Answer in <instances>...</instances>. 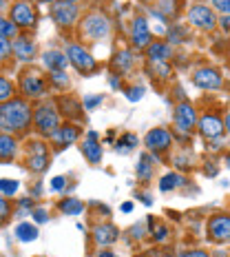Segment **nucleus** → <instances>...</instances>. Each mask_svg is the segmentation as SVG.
<instances>
[{
    "instance_id": "5",
    "label": "nucleus",
    "mask_w": 230,
    "mask_h": 257,
    "mask_svg": "<svg viewBox=\"0 0 230 257\" xmlns=\"http://www.w3.org/2000/svg\"><path fill=\"white\" fill-rule=\"evenodd\" d=\"M67 58H69V62L82 73V76H91V73L98 71V62H95V58L80 45H67Z\"/></svg>"
},
{
    "instance_id": "21",
    "label": "nucleus",
    "mask_w": 230,
    "mask_h": 257,
    "mask_svg": "<svg viewBox=\"0 0 230 257\" xmlns=\"http://www.w3.org/2000/svg\"><path fill=\"white\" fill-rule=\"evenodd\" d=\"M16 151H18V142H16V138L9 136V133H3V136H0V158H3V162L16 158Z\"/></svg>"
},
{
    "instance_id": "39",
    "label": "nucleus",
    "mask_w": 230,
    "mask_h": 257,
    "mask_svg": "<svg viewBox=\"0 0 230 257\" xmlns=\"http://www.w3.org/2000/svg\"><path fill=\"white\" fill-rule=\"evenodd\" d=\"M29 155H47V153H49V151H47V147H45V144H42V142H31L29 144Z\"/></svg>"
},
{
    "instance_id": "24",
    "label": "nucleus",
    "mask_w": 230,
    "mask_h": 257,
    "mask_svg": "<svg viewBox=\"0 0 230 257\" xmlns=\"http://www.w3.org/2000/svg\"><path fill=\"white\" fill-rule=\"evenodd\" d=\"M186 182L188 180H186L184 175H179V173H166L162 180H159V191L166 193V191H173V189H181Z\"/></svg>"
},
{
    "instance_id": "53",
    "label": "nucleus",
    "mask_w": 230,
    "mask_h": 257,
    "mask_svg": "<svg viewBox=\"0 0 230 257\" xmlns=\"http://www.w3.org/2000/svg\"><path fill=\"white\" fill-rule=\"evenodd\" d=\"M223 160H226V164H228V169H230V153H226V158H223Z\"/></svg>"
},
{
    "instance_id": "56",
    "label": "nucleus",
    "mask_w": 230,
    "mask_h": 257,
    "mask_svg": "<svg viewBox=\"0 0 230 257\" xmlns=\"http://www.w3.org/2000/svg\"><path fill=\"white\" fill-rule=\"evenodd\" d=\"M228 62H230V56H228Z\"/></svg>"
},
{
    "instance_id": "22",
    "label": "nucleus",
    "mask_w": 230,
    "mask_h": 257,
    "mask_svg": "<svg viewBox=\"0 0 230 257\" xmlns=\"http://www.w3.org/2000/svg\"><path fill=\"white\" fill-rule=\"evenodd\" d=\"M82 153L91 164H100V160H102V147L98 144V140H89L87 138L82 142Z\"/></svg>"
},
{
    "instance_id": "52",
    "label": "nucleus",
    "mask_w": 230,
    "mask_h": 257,
    "mask_svg": "<svg viewBox=\"0 0 230 257\" xmlns=\"http://www.w3.org/2000/svg\"><path fill=\"white\" fill-rule=\"evenodd\" d=\"M117 84H120V82H117V78L113 76V78H111V87H113V89H115V87H117Z\"/></svg>"
},
{
    "instance_id": "11",
    "label": "nucleus",
    "mask_w": 230,
    "mask_h": 257,
    "mask_svg": "<svg viewBox=\"0 0 230 257\" xmlns=\"http://www.w3.org/2000/svg\"><path fill=\"white\" fill-rule=\"evenodd\" d=\"M173 120H175V126L179 128L181 133H190L192 126L197 124V111L190 102H181L175 106V113H173Z\"/></svg>"
},
{
    "instance_id": "16",
    "label": "nucleus",
    "mask_w": 230,
    "mask_h": 257,
    "mask_svg": "<svg viewBox=\"0 0 230 257\" xmlns=\"http://www.w3.org/2000/svg\"><path fill=\"white\" fill-rule=\"evenodd\" d=\"M12 51H14V56L18 58L20 62H31L36 58V45H34V40L27 38V36H18V38H14Z\"/></svg>"
},
{
    "instance_id": "2",
    "label": "nucleus",
    "mask_w": 230,
    "mask_h": 257,
    "mask_svg": "<svg viewBox=\"0 0 230 257\" xmlns=\"http://www.w3.org/2000/svg\"><path fill=\"white\" fill-rule=\"evenodd\" d=\"M80 36L89 42H102L111 36V20L104 14L93 12L84 16V20L80 23Z\"/></svg>"
},
{
    "instance_id": "15",
    "label": "nucleus",
    "mask_w": 230,
    "mask_h": 257,
    "mask_svg": "<svg viewBox=\"0 0 230 257\" xmlns=\"http://www.w3.org/2000/svg\"><path fill=\"white\" fill-rule=\"evenodd\" d=\"M117 237H120V231H117V226H113V224H98V226L93 228V242L98 246H102V248H106V246L115 244Z\"/></svg>"
},
{
    "instance_id": "45",
    "label": "nucleus",
    "mask_w": 230,
    "mask_h": 257,
    "mask_svg": "<svg viewBox=\"0 0 230 257\" xmlns=\"http://www.w3.org/2000/svg\"><path fill=\"white\" fill-rule=\"evenodd\" d=\"M0 208H3V224H5L9 219V202H7V197L0 200Z\"/></svg>"
},
{
    "instance_id": "38",
    "label": "nucleus",
    "mask_w": 230,
    "mask_h": 257,
    "mask_svg": "<svg viewBox=\"0 0 230 257\" xmlns=\"http://www.w3.org/2000/svg\"><path fill=\"white\" fill-rule=\"evenodd\" d=\"M31 217H34L36 224H45L47 219H49V213H47L45 208H34V211H31Z\"/></svg>"
},
{
    "instance_id": "51",
    "label": "nucleus",
    "mask_w": 230,
    "mask_h": 257,
    "mask_svg": "<svg viewBox=\"0 0 230 257\" xmlns=\"http://www.w3.org/2000/svg\"><path fill=\"white\" fill-rule=\"evenodd\" d=\"M87 138H89V140H98V133H95V131H89Z\"/></svg>"
},
{
    "instance_id": "19",
    "label": "nucleus",
    "mask_w": 230,
    "mask_h": 257,
    "mask_svg": "<svg viewBox=\"0 0 230 257\" xmlns=\"http://www.w3.org/2000/svg\"><path fill=\"white\" fill-rule=\"evenodd\" d=\"M42 62L53 73V71H64L69 58H67V53H60V51H45L42 53Z\"/></svg>"
},
{
    "instance_id": "31",
    "label": "nucleus",
    "mask_w": 230,
    "mask_h": 257,
    "mask_svg": "<svg viewBox=\"0 0 230 257\" xmlns=\"http://www.w3.org/2000/svg\"><path fill=\"white\" fill-rule=\"evenodd\" d=\"M60 106L64 109V113H67L69 117H80V104L76 102L73 98H60Z\"/></svg>"
},
{
    "instance_id": "27",
    "label": "nucleus",
    "mask_w": 230,
    "mask_h": 257,
    "mask_svg": "<svg viewBox=\"0 0 230 257\" xmlns=\"http://www.w3.org/2000/svg\"><path fill=\"white\" fill-rule=\"evenodd\" d=\"M18 29H20V27L16 25L12 18H3V20H0V38H5V40L18 38Z\"/></svg>"
},
{
    "instance_id": "1",
    "label": "nucleus",
    "mask_w": 230,
    "mask_h": 257,
    "mask_svg": "<svg viewBox=\"0 0 230 257\" xmlns=\"http://www.w3.org/2000/svg\"><path fill=\"white\" fill-rule=\"evenodd\" d=\"M34 120V111L27 100H9L0 104V128L3 133H23Z\"/></svg>"
},
{
    "instance_id": "9",
    "label": "nucleus",
    "mask_w": 230,
    "mask_h": 257,
    "mask_svg": "<svg viewBox=\"0 0 230 257\" xmlns=\"http://www.w3.org/2000/svg\"><path fill=\"white\" fill-rule=\"evenodd\" d=\"M221 82H223L221 73L212 67H201L192 73V84L199 87V89H204V91H217L219 87H221Z\"/></svg>"
},
{
    "instance_id": "36",
    "label": "nucleus",
    "mask_w": 230,
    "mask_h": 257,
    "mask_svg": "<svg viewBox=\"0 0 230 257\" xmlns=\"http://www.w3.org/2000/svg\"><path fill=\"white\" fill-rule=\"evenodd\" d=\"M124 93H126V98L131 100V102H137V100H142V95H144V87L135 84V87H128Z\"/></svg>"
},
{
    "instance_id": "40",
    "label": "nucleus",
    "mask_w": 230,
    "mask_h": 257,
    "mask_svg": "<svg viewBox=\"0 0 230 257\" xmlns=\"http://www.w3.org/2000/svg\"><path fill=\"white\" fill-rule=\"evenodd\" d=\"M102 95H91V98H87V100H84V109H87V111H91V109H95V106H98L100 102H102Z\"/></svg>"
},
{
    "instance_id": "4",
    "label": "nucleus",
    "mask_w": 230,
    "mask_h": 257,
    "mask_svg": "<svg viewBox=\"0 0 230 257\" xmlns=\"http://www.w3.org/2000/svg\"><path fill=\"white\" fill-rule=\"evenodd\" d=\"M206 239L215 244H228L230 242V215L219 213L212 215L206 224Z\"/></svg>"
},
{
    "instance_id": "25",
    "label": "nucleus",
    "mask_w": 230,
    "mask_h": 257,
    "mask_svg": "<svg viewBox=\"0 0 230 257\" xmlns=\"http://www.w3.org/2000/svg\"><path fill=\"white\" fill-rule=\"evenodd\" d=\"M58 208H60V213H64V215H80L84 211V204L80 200H76V197H67V200L58 202Z\"/></svg>"
},
{
    "instance_id": "50",
    "label": "nucleus",
    "mask_w": 230,
    "mask_h": 257,
    "mask_svg": "<svg viewBox=\"0 0 230 257\" xmlns=\"http://www.w3.org/2000/svg\"><path fill=\"white\" fill-rule=\"evenodd\" d=\"M223 124H226V131H228V136H230V113L226 115V120H223Z\"/></svg>"
},
{
    "instance_id": "29",
    "label": "nucleus",
    "mask_w": 230,
    "mask_h": 257,
    "mask_svg": "<svg viewBox=\"0 0 230 257\" xmlns=\"http://www.w3.org/2000/svg\"><path fill=\"white\" fill-rule=\"evenodd\" d=\"M148 73H151L153 78H168L170 76V67H168V62L148 60Z\"/></svg>"
},
{
    "instance_id": "46",
    "label": "nucleus",
    "mask_w": 230,
    "mask_h": 257,
    "mask_svg": "<svg viewBox=\"0 0 230 257\" xmlns=\"http://www.w3.org/2000/svg\"><path fill=\"white\" fill-rule=\"evenodd\" d=\"M131 233H133V239H140L144 235V226H142V224H135V226L131 228Z\"/></svg>"
},
{
    "instance_id": "18",
    "label": "nucleus",
    "mask_w": 230,
    "mask_h": 257,
    "mask_svg": "<svg viewBox=\"0 0 230 257\" xmlns=\"http://www.w3.org/2000/svg\"><path fill=\"white\" fill-rule=\"evenodd\" d=\"M146 58L148 60H155V62H168L170 58H173V49H170V45H166V42L155 40L148 45Z\"/></svg>"
},
{
    "instance_id": "10",
    "label": "nucleus",
    "mask_w": 230,
    "mask_h": 257,
    "mask_svg": "<svg viewBox=\"0 0 230 257\" xmlns=\"http://www.w3.org/2000/svg\"><path fill=\"white\" fill-rule=\"evenodd\" d=\"M51 18L56 20L60 27H71L78 20V5L56 0V3L51 5Z\"/></svg>"
},
{
    "instance_id": "14",
    "label": "nucleus",
    "mask_w": 230,
    "mask_h": 257,
    "mask_svg": "<svg viewBox=\"0 0 230 257\" xmlns=\"http://www.w3.org/2000/svg\"><path fill=\"white\" fill-rule=\"evenodd\" d=\"M223 131H226V124H223L217 115L208 113L199 120V133L206 138V140H217V138L223 136Z\"/></svg>"
},
{
    "instance_id": "37",
    "label": "nucleus",
    "mask_w": 230,
    "mask_h": 257,
    "mask_svg": "<svg viewBox=\"0 0 230 257\" xmlns=\"http://www.w3.org/2000/svg\"><path fill=\"white\" fill-rule=\"evenodd\" d=\"M210 5H212L215 12L223 14V16H230V0H210Z\"/></svg>"
},
{
    "instance_id": "43",
    "label": "nucleus",
    "mask_w": 230,
    "mask_h": 257,
    "mask_svg": "<svg viewBox=\"0 0 230 257\" xmlns=\"http://www.w3.org/2000/svg\"><path fill=\"white\" fill-rule=\"evenodd\" d=\"M64 182H67V180H64L62 175L53 178V180H51V191H62V189H64Z\"/></svg>"
},
{
    "instance_id": "35",
    "label": "nucleus",
    "mask_w": 230,
    "mask_h": 257,
    "mask_svg": "<svg viewBox=\"0 0 230 257\" xmlns=\"http://www.w3.org/2000/svg\"><path fill=\"white\" fill-rule=\"evenodd\" d=\"M51 84L58 89H67L69 87V76L64 71H53L51 73Z\"/></svg>"
},
{
    "instance_id": "12",
    "label": "nucleus",
    "mask_w": 230,
    "mask_h": 257,
    "mask_svg": "<svg viewBox=\"0 0 230 257\" xmlns=\"http://www.w3.org/2000/svg\"><path fill=\"white\" fill-rule=\"evenodd\" d=\"M144 144H146L148 151L153 153H162V151H168L170 144H173V136L166 131V128L157 126V128H151L144 138Z\"/></svg>"
},
{
    "instance_id": "13",
    "label": "nucleus",
    "mask_w": 230,
    "mask_h": 257,
    "mask_svg": "<svg viewBox=\"0 0 230 257\" xmlns=\"http://www.w3.org/2000/svg\"><path fill=\"white\" fill-rule=\"evenodd\" d=\"M131 42L135 49H148V45H151V27H148V20L142 18V16H137L135 20H133L131 25Z\"/></svg>"
},
{
    "instance_id": "8",
    "label": "nucleus",
    "mask_w": 230,
    "mask_h": 257,
    "mask_svg": "<svg viewBox=\"0 0 230 257\" xmlns=\"http://www.w3.org/2000/svg\"><path fill=\"white\" fill-rule=\"evenodd\" d=\"M20 91L25 98H40L47 93V82L38 71H25L20 78Z\"/></svg>"
},
{
    "instance_id": "55",
    "label": "nucleus",
    "mask_w": 230,
    "mask_h": 257,
    "mask_svg": "<svg viewBox=\"0 0 230 257\" xmlns=\"http://www.w3.org/2000/svg\"><path fill=\"white\" fill-rule=\"evenodd\" d=\"M40 3H56V0H40Z\"/></svg>"
},
{
    "instance_id": "42",
    "label": "nucleus",
    "mask_w": 230,
    "mask_h": 257,
    "mask_svg": "<svg viewBox=\"0 0 230 257\" xmlns=\"http://www.w3.org/2000/svg\"><path fill=\"white\" fill-rule=\"evenodd\" d=\"M177 257H210V255L204 253V250H199V248H197V250H184V253H179Z\"/></svg>"
},
{
    "instance_id": "6",
    "label": "nucleus",
    "mask_w": 230,
    "mask_h": 257,
    "mask_svg": "<svg viewBox=\"0 0 230 257\" xmlns=\"http://www.w3.org/2000/svg\"><path fill=\"white\" fill-rule=\"evenodd\" d=\"M188 23L192 27L201 31H212L215 27L219 25L217 16H215V9L212 7H206V5H192L188 9Z\"/></svg>"
},
{
    "instance_id": "47",
    "label": "nucleus",
    "mask_w": 230,
    "mask_h": 257,
    "mask_svg": "<svg viewBox=\"0 0 230 257\" xmlns=\"http://www.w3.org/2000/svg\"><path fill=\"white\" fill-rule=\"evenodd\" d=\"M219 27H221L223 31H230V16H223V18L219 20Z\"/></svg>"
},
{
    "instance_id": "44",
    "label": "nucleus",
    "mask_w": 230,
    "mask_h": 257,
    "mask_svg": "<svg viewBox=\"0 0 230 257\" xmlns=\"http://www.w3.org/2000/svg\"><path fill=\"white\" fill-rule=\"evenodd\" d=\"M0 56H3V60L9 58V40H5V38H0Z\"/></svg>"
},
{
    "instance_id": "49",
    "label": "nucleus",
    "mask_w": 230,
    "mask_h": 257,
    "mask_svg": "<svg viewBox=\"0 0 230 257\" xmlns=\"http://www.w3.org/2000/svg\"><path fill=\"white\" fill-rule=\"evenodd\" d=\"M122 211H124V213H131V211H133V204H131V202H126V204H122Z\"/></svg>"
},
{
    "instance_id": "17",
    "label": "nucleus",
    "mask_w": 230,
    "mask_h": 257,
    "mask_svg": "<svg viewBox=\"0 0 230 257\" xmlns=\"http://www.w3.org/2000/svg\"><path fill=\"white\" fill-rule=\"evenodd\" d=\"M80 133H82V128H80L78 124H62L60 128H58L56 133L51 136V140L58 144V147H69V144L78 142L80 140Z\"/></svg>"
},
{
    "instance_id": "7",
    "label": "nucleus",
    "mask_w": 230,
    "mask_h": 257,
    "mask_svg": "<svg viewBox=\"0 0 230 257\" xmlns=\"http://www.w3.org/2000/svg\"><path fill=\"white\" fill-rule=\"evenodd\" d=\"M9 18H12L18 27H25V29H29V27H34L36 23H38L36 7L31 3H27V0H18V3L12 5V9H9Z\"/></svg>"
},
{
    "instance_id": "3",
    "label": "nucleus",
    "mask_w": 230,
    "mask_h": 257,
    "mask_svg": "<svg viewBox=\"0 0 230 257\" xmlns=\"http://www.w3.org/2000/svg\"><path fill=\"white\" fill-rule=\"evenodd\" d=\"M34 124L36 131L45 138H51L53 133L60 128V113H58V106L53 102H42L40 106L34 109Z\"/></svg>"
},
{
    "instance_id": "23",
    "label": "nucleus",
    "mask_w": 230,
    "mask_h": 257,
    "mask_svg": "<svg viewBox=\"0 0 230 257\" xmlns=\"http://www.w3.org/2000/svg\"><path fill=\"white\" fill-rule=\"evenodd\" d=\"M16 237L20 242H34V239H38V226L31 222H20L16 226Z\"/></svg>"
},
{
    "instance_id": "48",
    "label": "nucleus",
    "mask_w": 230,
    "mask_h": 257,
    "mask_svg": "<svg viewBox=\"0 0 230 257\" xmlns=\"http://www.w3.org/2000/svg\"><path fill=\"white\" fill-rule=\"evenodd\" d=\"M95 257H115V255H113V250H109V248H102V250H100V253L95 255Z\"/></svg>"
},
{
    "instance_id": "30",
    "label": "nucleus",
    "mask_w": 230,
    "mask_h": 257,
    "mask_svg": "<svg viewBox=\"0 0 230 257\" xmlns=\"http://www.w3.org/2000/svg\"><path fill=\"white\" fill-rule=\"evenodd\" d=\"M137 142H140L137 140V136H133V133H124V136L117 140L115 147H117V151L120 153H128L133 147H137Z\"/></svg>"
},
{
    "instance_id": "26",
    "label": "nucleus",
    "mask_w": 230,
    "mask_h": 257,
    "mask_svg": "<svg viewBox=\"0 0 230 257\" xmlns=\"http://www.w3.org/2000/svg\"><path fill=\"white\" fill-rule=\"evenodd\" d=\"M137 178H140V182H144V184L153 178V160L148 158V155H142L140 162H137Z\"/></svg>"
},
{
    "instance_id": "20",
    "label": "nucleus",
    "mask_w": 230,
    "mask_h": 257,
    "mask_svg": "<svg viewBox=\"0 0 230 257\" xmlns=\"http://www.w3.org/2000/svg\"><path fill=\"white\" fill-rule=\"evenodd\" d=\"M133 64H135V58H133V53L128 49L117 51L113 60H111V67L115 69V73H128L133 69Z\"/></svg>"
},
{
    "instance_id": "32",
    "label": "nucleus",
    "mask_w": 230,
    "mask_h": 257,
    "mask_svg": "<svg viewBox=\"0 0 230 257\" xmlns=\"http://www.w3.org/2000/svg\"><path fill=\"white\" fill-rule=\"evenodd\" d=\"M14 93H16V87L9 82L7 78H0V102H9L14 100Z\"/></svg>"
},
{
    "instance_id": "34",
    "label": "nucleus",
    "mask_w": 230,
    "mask_h": 257,
    "mask_svg": "<svg viewBox=\"0 0 230 257\" xmlns=\"http://www.w3.org/2000/svg\"><path fill=\"white\" fill-rule=\"evenodd\" d=\"M186 40V29L181 27H170L168 29V42L170 45H179V42Z\"/></svg>"
},
{
    "instance_id": "28",
    "label": "nucleus",
    "mask_w": 230,
    "mask_h": 257,
    "mask_svg": "<svg viewBox=\"0 0 230 257\" xmlns=\"http://www.w3.org/2000/svg\"><path fill=\"white\" fill-rule=\"evenodd\" d=\"M27 164H29V169L34 171V173H42V171H47V167H49V153L47 155H29Z\"/></svg>"
},
{
    "instance_id": "54",
    "label": "nucleus",
    "mask_w": 230,
    "mask_h": 257,
    "mask_svg": "<svg viewBox=\"0 0 230 257\" xmlns=\"http://www.w3.org/2000/svg\"><path fill=\"white\" fill-rule=\"evenodd\" d=\"M62 3H78V0H62Z\"/></svg>"
},
{
    "instance_id": "33",
    "label": "nucleus",
    "mask_w": 230,
    "mask_h": 257,
    "mask_svg": "<svg viewBox=\"0 0 230 257\" xmlns=\"http://www.w3.org/2000/svg\"><path fill=\"white\" fill-rule=\"evenodd\" d=\"M20 189V182H16V180H9V178H5L3 182H0V191H3V197H9V195H16Z\"/></svg>"
},
{
    "instance_id": "41",
    "label": "nucleus",
    "mask_w": 230,
    "mask_h": 257,
    "mask_svg": "<svg viewBox=\"0 0 230 257\" xmlns=\"http://www.w3.org/2000/svg\"><path fill=\"white\" fill-rule=\"evenodd\" d=\"M153 237L157 239V242H164V239L168 237V228H166V226H159V228H155V231H153Z\"/></svg>"
}]
</instances>
